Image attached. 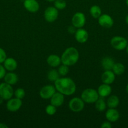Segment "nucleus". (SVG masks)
<instances>
[{"mask_svg":"<svg viewBox=\"0 0 128 128\" xmlns=\"http://www.w3.org/2000/svg\"><path fill=\"white\" fill-rule=\"evenodd\" d=\"M120 117L119 112L115 108H109L105 113V118L108 121L114 122L118 121Z\"/></svg>","mask_w":128,"mask_h":128,"instance_id":"obj_14","label":"nucleus"},{"mask_svg":"<svg viewBox=\"0 0 128 128\" xmlns=\"http://www.w3.org/2000/svg\"><path fill=\"white\" fill-rule=\"evenodd\" d=\"M13 95L14 91L11 85L5 82L0 84V97L3 100H10Z\"/></svg>","mask_w":128,"mask_h":128,"instance_id":"obj_4","label":"nucleus"},{"mask_svg":"<svg viewBox=\"0 0 128 128\" xmlns=\"http://www.w3.org/2000/svg\"><path fill=\"white\" fill-rule=\"evenodd\" d=\"M4 80H5V82L12 86V85H15L17 83L18 81V77L14 72H10L6 73L5 77H4Z\"/></svg>","mask_w":128,"mask_h":128,"instance_id":"obj_20","label":"nucleus"},{"mask_svg":"<svg viewBox=\"0 0 128 128\" xmlns=\"http://www.w3.org/2000/svg\"><path fill=\"white\" fill-rule=\"evenodd\" d=\"M67 31H68V32H69L70 34H75V32H76L75 28L74 27V26H69L67 29Z\"/></svg>","mask_w":128,"mask_h":128,"instance_id":"obj_34","label":"nucleus"},{"mask_svg":"<svg viewBox=\"0 0 128 128\" xmlns=\"http://www.w3.org/2000/svg\"><path fill=\"white\" fill-rule=\"evenodd\" d=\"M51 104L55 107H60L64 102V95L60 92H55L50 99Z\"/></svg>","mask_w":128,"mask_h":128,"instance_id":"obj_16","label":"nucleus"},{"mask_svg":"<svg viewBox=\"0 0 128 128\" xmlns=\"http://www.w3.org/2000/svg\"><path fill=\"white\" fill-rule=\"evenodd\" d=\"M23 5L28 11L32 13L36 12L40 9V5L36 0H25Z\"/></svg>","mask_w":128,"mask_h":128,"instance_id":"obj_12","label":"nucleus"},{"mask_svg":"<svg viewBox=\"0 0 128 128\" xmlns=\"http://www.w3.org/2000/svg\"><path fill=\"white\" fill-rule=\"evenodd\" d=\"M46 1H48V2H53V1H55V0H46Z\"/></svg>","mask_w":128,"mask_h":128,"instance_id":"obj_38","label":"nucleus"},{"mask_svg":"<svg viewBox=\"0 0 128 128\" xmlns=\"http://www.w3.org/2000/svg\"><path fill=\"white\" fill-rule=\"evenodd\" d=\"M14 94L16 98L22 100L25 96V91L23 89L18 88L14 92Z\"/></svg>","mask_w":128,"mask_h":128,"instance_id":"obj_30","label":"nucleus"},{"mask_svg":"<svg viewBox=\"0 0 128 128\" xmlns=\"http://www.w3.org/2000/svg\"><path fill=\"white\" fill-rule=\"evenodd\" d=\"M115 74L111 70L109 71H105L102 74L101 77L102 81L103 83L107 84H111L114 82L115 79Z\"/></svg>","mask_w":128,"mask_h":128,"instance_id":"obj_15","label":"nucleus"},{"mask_svg":"<svg viewBox=\"0 0 128 128\" xmlns=\"http://www.w3.org/2000/svg\"><path fill=\"white\" fill-rule=\"evenodd\" d=\"M114 64L115 62H114V60L110 57L104 58L101 62L102 66L105 71H109V70H112Z\"/></svg>","mask_w":128,"mask_h":128,"instance_id":"obj_21","label":"nucleus"},{"mask_svg":"<svg viewBox=\"0 0 128 128\" xmlns=\"http://www.w3.org/2000/svg\"><path fill=\"white\" fill-rule=\"evenodd\" d=\"M126 91H127V92L128 93V84H127V86H126Z\"/></svg>","mask_w":128,"mask_h":128,"instance_id":"obj_40","label":"nucleus"},{"mask_svg":"<svg viewBox=\"0 0 128 128\" xmlns=\"http://www.w3.org/2000/svg\"><path fill=\"white\" fill-rule=\"evenodd\" d=\"M8 126L4 123H0V128H7Z\"/></svg>","mask_w":128,"mask_h":128,"instance_id":"obj_35","label":"nucleus"},{"mask_svg":"<svg viewBox=\"0 0 128 128\" xmlns=\"http://www.w3.org/2000/svg\"><path fill=\"white\" fill-rule=\"evenodd\" d=\"M84 101L79 98L72 99L69 103V108L74 112H79L82 111L84 108Z\"/></svg>","mask_w":128,"mask_h":128,"instance_id":"obj_6","label":"nucleus"},{"mask_svg":"<svg viewBox=\"0 0 128 128\" xmlns=\"http://www.w3.org/2000/svg\"><path fill=\"white\" fill-rule=\"evenodd\" d=\"M44 17L47 22H54L58 17V10L53 6L47 8L44 12Z\"/></svg>","mask_w":128,"mask_h":128,"instance_id":"obj_7","label":"nucleus"},{"mask_svg":"<svg viewBox=\"0 0 128 128\" xmlns=\"http://www.w3.org/2000/svg\"><path fill=\"white\" fill-rule=\"evenodd\" d=\"M58 71L60 76H66L69 71V66L65 64L61 65V66H60V67H59L58 70Z\"/></svg>","mask_w":128,"mask_h":128,"instance_id":"obj_29","label":"nucleus"},{"mask_svg":"<svg viewBox=\"0 0 128 128\" xmlns=\"http://www.w3.org/2000/svg\"><path fill=\"white\" fill-rule=\"evenodd\" d=\"M3 99L0 97V104H1L3 103Z\"/></svg>","mask_w":128,"mask_h":128,"instance_id":"obj_36","label":"nucleus"},{"mask_svg":"<svg viewBox=\"0 0 128 128\" xmlns=\"http://www.w3.org/2000/svg\"><path fill=\"white\" fill-rule=\"evenodd\" d=\"M99 25L104 28H110L114 25V20L108 14H102L98 18Z\"/></svg>","mask_w":128,"mask_h":128,"instance_id":"obj_11","label":"nucleus"},{"mask_svg":"<svg viewBox=\"0 0 128 128\" xmlns=\"http://www.w3.org/2000/svg\"><path fill=\"white\" fill-rule=\"evenodd\" d=\"M46 62H47L48 64L51 66V67H58L61 63V58H60L57 55L51 54L48 57L47 60H46Z\"/></svg>","mask_w":128,"mask_h":128,"instance_id":"obj_19","label":"nucleus"},{"mask_svg":"<svg viewBox=\"0 0 128 128\" xmlns=\"http://www.w3.org/2000/svg\"><path fill=\"white\" fill-rule=\"evenodd\" d=\"M97 92L99 94V96H100V97H107L111 94L112 88L110 87V84L104 83L98 88Z\"/></svg>","mask_w":128,"mask_h":128,"instance_id":"obj_17","label":"nucleus"},{"mask_svg":"<svg viewBox=\"0 0 128 128\" xmlns=\"http://www.w3.org/2000/svg\"><path fill=\"white\" fill-rule=\"evenodd\" d=\"M22 106L21 100L18 98H11L8 100L6 103V108L10 112H16L21 108Z\"/></svg>","mask_w":128,"mask_h":128,"instance_id":"obj_10","label":"nucleus"},{"mask_svg":"<svg viewBox=\"0 0 128 128\" xmlns=\"http://www.w3.org/2000/svg\"><path fill=\"white\" fill-rule=\"evenodd\" d=\"M54 5L58 10H63L66 8L67 3L64 0H55Z\"/></svg>","mask_w":128,"mask_h":128,"instance_id":"obj_27","label":"nucleus"},{"mask_svg":"<svg viewBox=\"0 0 128 128\" xmlns=\"http://www.w3.org/2000/svg\"><path fill=\"white\" fill-rule=\"evenodd\" d=\"M110 44L113 48L117 51H122L126 48L128 44L127 41L122 36H114L110 41Z\"/></svg>","mask_w":128,"mask_h":128,"instance_id":"obj_5","label":"nucleus"},{"mask_svg":"<svg viewBox=\"0 0 128 128\" xmlns=\"http://www.w3.org/2000/svg\"><path fill=\"white\" fill-rule=\"evenodd\" d=\"M99 98L97 91L91 88H88L84 90L81 94V99L84 102L87 104H93L96 102Z\"/></svg>","mask_w":128,"mask_h":128,"instance_id":"obj_3","label":"nucleus"},{"mask_svg":"<svg viewBox=\"0 0 128 128\" xmlns=\"http://www.w3.org/2000/svg\"><path fill=\"white\" fill-rule=\"evenodd\" d=\"M56 90L64 96H71L76 91V85L72 79L69 78H59L55 82Z\"/></svg>","mask_w":128,"mask_h":128,"instance_id":"obj_1","label":"nucleus"},{"mask_svg":"<svg viewBox=\"0 0 128 128\" xmlns=\"http://www.w3.org/2000/svg\"><path fill=\"white\" fill-rule=\"evenodd\" d=\"M126 1V4H127V6H128V0H126V1Z\"/></svg>","mask_w":128,"mask_h":128,"instance_id":"obj_41","label":"nucleus"},{"mask_svg":"<svg viewBox=\"0 0 128 128\" xmlns=\"http://www.w3.org/2000/svg\"><path fill=\"white\" fill-rule=\"evenodd\" d=\"M3 64L4 67L6 69V70L10 71V72H12L17 68V62L12 58H6V59L3 62Z\"/></svg>","mask_w":128,"mask_h":128,"instance_id":"obj_18","label":"nucleus"},{"mask_svg":"<svg viewBox=\"0 0 128 128\" xmlns=\"http://www.w3.org/2000/svg\"><path fill=\"white\" fill-rule=\"evenodd\" d=\"M5 74H6V69L5 68L4 66L0 64V80L4 78Z\"/></svg>","mask_w":128,"mask_h":128,"instance_id":"obj_32","label":"nucleus"},{"mask_svg":"<svg viewBox=\"0 0 128 128\" xmlns=\"http://www.w3.org/2000/svg\"><path fill=\"white\" fill-rule=\"evenodd\" d=\"M102 128H111L112 125L110 124V122L109 121H107V122H104L102 124L101 126H100Z\"/></svg>","mask_w":128,"mask_h":128,"instance_id":"obj_33","label":"nucleus"},{"mask_svg":"<svg viewBox=\"0 0 128 128\" xmlns=\"http://www.w3.org/2000/svg\"><path fill=\"white\" fill-rule=\"evenodd\" d=\"M95 103V109L99 112H102L106 109L107 103L105 102L104 98L100 97L98 98Z\"/></svg>","mask_w":128,"mask_h":128,"instance_id":"obj_23","label":"nucleus"},{"mask_svg":"<svg viewBox=\"0 0 128 128\" xmlns=\"http://www.w3.org/2000/svg\"><path fill=\"white\" fill-rule=\"evenodd\" d=\"M125 22H126V23L128 24V15L126 16V18H125Z\"/></svg>","mask_w":128,"mask_h":128,"instance_id":"obj_37","label":"nucleus"},{"mask_svg":"<svg viewBox=\"0 0 128 128\" xmlns=\"http://www.w3.org/2000/svg\"><path fill=\"white\" fill-rule=\"evenodd\" d=\"M45 111H46V113L49 116H53V115L55 114L56 112V108L55 106L52 104L48 105L46 107L45 109Z\"/></svg>","mask_w":128,"mask_h":128,"instance_id":"obj_28","label":"nucleus"},{"mask_svg":"<svg viewBox=\"0 0 128 128\" xmlns=\"http://www.w3.org/2000/svg\"><path fill=\"white\" fill-rule=\"evenodd\" d=\"M48 80L51 82H55L60 78V74L58 71L55 70H51L48 73Z\"/></svg>","mask_w":128,"mask_h":128,"instance_id":"obj_26","label":"nucleus"},{"mask_svg":"<svg viewBox=\"0 0 128 128\" xmlns=\"http://www.w3.org/2000/svg\"><path fill=\"white\" fill-rule=\"evenodd\" d=\"M86 19L84 13L77 12L74 14L72 18V24L75 28H82L85 25Z\"/></svg>","mask_w":128,"mask_h":128,"instance_id":"obj_8","label":"nucleus"},{"mask_svg":"<svg viewBox=\"0 0 128 128\" xmlns=\"http://www.w3.org/2000/svg\"><path fill=\"white\" fill-rule=\"evenodd\" d=\"M126 52H127V54H128V44H127V47H126Z\"/></svg>","mask_w":128,"mask_h":128,"instance_id":"obj_39","label":"nucleus"},{"mask_svg":"<svg viewBox=\"0 0 128 128\" xmlns=\"http://www.w3.org/2000/svg\"><path fill=\"white\" fill-rule=\"evenodd\" d=\"M119 104V99L117 96L113 95L109 98L107 101V106L109 108H116Z\"/></svg>","mask_w":128,"mask_h":128,"instance_id":"obj_22","label":"nucleus"},{"mask_svg":"<svg viewBox=\"0 0 128 128\" xmlns=\"http://www.w3.org/2000/svg\"><path fill=\"white\" fill-rule=\"evenodd\" d=\"M79 59V53L77 50L74 47L67 48L61 57V63L68 66H73L77 63Z\"/></svg>","mask_w":128,"mask_h":128,"instance_id":"obj_2","label":"nucleus"},{"mask_svg":"<svg viewBox=\"0 0 128 128\" xmlns=\"http://www.w3.org/2000/svg\"><path fill=\"white\" fill-rule=\"evenodd\" d=\"M112 70L115 75H122L125 72V66L122 63H115Z\"/></svg>","mask_w":128,"mask_h":128,"instance_id":"obj_24","label":"nucleus"},{"mask_svg":"<svg viewBox=\"0 0 128 128\" xmlns=\"http://www.w3.org/2000/svg\"><path fill=\"white\" fill-rule=\"evenodd\" d=\"M56 92V88L52 85H47L41 89L40 91V96L43 100H50L53 95Z\"/></svg>","mask_w":128,"mask_h":128,"instance_id":"obj_9","label":"nucleus"},{"mask_svg":"<svg viewBox=\"0 0 128 128\" xmlns=\"http://www.w3.org/2000/svg\"><path fill=\"white\" fill-rule=\"evenodd\" d=\"M6 59V54L4 50L0 48V64L3 63L5 60Z\"/></svg>","mask_w":128,"mask_h":128,"instance_id":"obj_31","label":"nucleus"},{"mask_svg":"<svg viewBox=\"0 0 128 128\" xmlns=\"http://www.w3.org/2000/svg\"><path fill=\"white\" fill-rule=\"evenodd\" d=\"M90 15L92 16V18L95 19H97L101 16V9L99 6H97V5H94V6H92L90 8Z\"/></svg>","mask_w":128,"mask_h":128,"instance_id":"obj_25","label":"nucleus"},{"mask_svg":"<svg viewBox=\"0 0 128 128\" xmlns=\"http://www.w3.org/2000/svg\"><path fill=\"white\" fill-rule=\"evenodd\" d=\"M75 38L76 41L79 43H85L89 38V34L86 30L82 28H78L75 33Z\"/></svg>","mask_w":128,"mask_h":128,"instance_id":"obj_13","label":"nucleus"}]
</instances>
